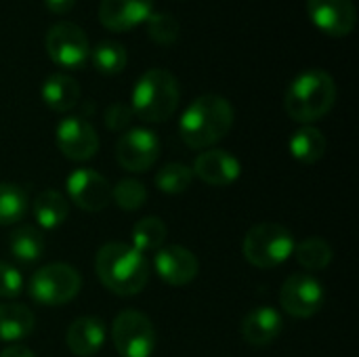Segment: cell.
Instances as JSON below:
<instances>
[{"mask_svg": "<svg viewBox=\"0 0 359 357\" xmlns=\"http://www.w3.org/2000/svg\"><path fill=\"white\" fill-rule=\"evenodd\" d=\"M95 269L101 284L118 297H135L149 282V263L137 248L109 242L95 257Z\"/></svg>", "mask_w": 359, "mask_h": 357, "instance_id": "1", "label": "cell"}, {"mask_svg": "<svg viewBox=\"0 0 359 357\" xmlns=\"http://www.w3.org/2000/svg\"><path fill=\"white\" fill-rule=\"evenodd\" d=\"M233 126V107L221 95H200L181 116L179 133L185 145L206 149L219 143Z\"/></svg>", "mask_w": 359, "mask_h": 357, "instance_id": "2", "label": "cell"}, {"mask_svg": "<svg viewBox=\"0 0 359 357\" xmlns=\"http://www.w3.org/2000/svg\"><path fill=\"white\" fill-rule=\"evenodd\" d=\"M337 101L334 78L324 69H307L299 74L286 90V112L292 120L311 124L324 118Z\"/></svg>", "mask_w": 359, "mask_h": 357, "instance_id": "3", "label": "cell"}, {"mask_svg": "<svg viewBox=\"0 0 359 357\" xmlns=\"http://www.w3.org/2000/svg\"><path fill=\"white\" fill-rule=\"evenodd\" d=\"M179 82L168 69H147L133 88V114L143 122H166L179 107Z\"/></svg>", "mask_w": 359, "mask_h": 357, "instance_id": "4", "label": "cell"}, {"mask_svg": "<svg viewBox=\"0 0 359 357\" xmlns=\"http://www.w3.org/2000/svg\"><path fill=\"white\" fill-rule=\"evenodd\" d=\"M246 261L259 269H271L282 265L294 252V236L278 223L255 225L242 244Z\"/></svg>", "mask_w": 359, "mask_h": 357, "instance_id": "5", "label": "cell"}, {"mask_svg": "<svg viewBox=\"0 0 359 357\" xmlns=\"http://www.w3.org/2000/svg\"><path fill=\"white\" fill-rule=\"evenodd\" d=\"M82 288V278L67 263H50L40 267L29 280V297L44 307H61L69 303Z\"/></svg>", "mask_w": 359, "mask_h": 357, "instance_id": "6", "label": "cell"}, {"mask_svg": "<svg viewBox=\"0 0 359 357\" xmlns=\"http://www.w3.org/2000/svg\"><path fill=\"white\" fill-rule=\"evenodd\" d=\"M111 341L122 357H149L156 349L158 337L145 314L126 309L118 314L111 324Z\"/></svg>", "mask_w": 359, "mask_h": 357, "instance_id": "7", "label": "cell"}, {"mask_svg": "<svg viewBox=\"0 0 359 357\" xmlns=\"http://www.w3.org/2000/svg\"><path fill=\"white\" fill-rule=\"evenodd\" d=\"M46 53L48 57L67 69H78L84 67V63L90 57V44L86 34L82 32L80 25L72 23V21H59L55 25L48 27L46 38Z\"/></svg>", "mask_w": 359, "mask_h": 357, "instance_id": "8", "label": "cell"}, {"mask_svg": "<svg viewBox=\"0 0 359 357\" xmlns=\"http://www.w3.org/2000/svg\"><path fill=\"white\" fill-rule=\"evenodd\" d=\"M324 301H326L324 286L307 274L290 276L280 290L282 309L299 320L316 316L324 307Z\"/></svg>", "mask_w": 359, "mask_h": 357, "instance_id": "9", "label": "cell"}, {"mask_svg": "<svg viewBox=\"0 0 359 357\" xmlns=\"http://www.w3.org/2000/svg\"><path fill=\"white\" fill-rule=\"evenodd\" d=\"M59 151L74 162H86L99 151V137L90 122L82 116H67L55 128Z\"/></svg>", "mask_w": 359, "mask_h": 357, "instance_id": "10", "label": "cell"}, {"mask_svg": "<svg viewBox=\"0 0 359 357\" xmlns=\"http://www.w3.org/2000/svg\"><path fill=\"white\" fill-rule=\"evenodd\" d=\"M160 156V141L156 133L147 128H130L126 130L116 145L118 164L128 173H145L149 170Z\"/></svg>", "mask_w": 359, "mask_h": 357, "instance_id": "11", "label": "cell"}, {"mask_svg": "<svg viewBox=\"0 0 359 357\" xmlns=\"http://www.w3.org/2000/svg\"><path fill=\"white\" fill-rule=\"evenodd\" d=\"M67 196L69 200L86 213L103 210L111 200V187L103 175L90 168H78L67 177Z\"/></svg>", "mask_w": 359, "mask_h": 357, "instance_id": "12", "label": "cell"}, {"mask_svg": "<svg viewBox=\"0 0 359 357\" xmlns=\"http://www.w3.org/2000/svg\"><path fill=\"white\" fill-rule=\"evenodd\" d=\"M307 15L320 32L334 38L351 34L358 21L351 0H307Z\"/></svg>", "mask_w": 359, "mask_h": 357, "instance_id": "13", "label": "cell"}, {"mask_svg": "<svg viewBox=\"0 0 359 357\" xmlns=\"http://www.w3.org/2000/svg\"><path fill=\"white\" fill-rule=\"evenodd\" d=\"M154 269L168 286H187L196 280L200 263L191 250L185 246H166L160 248L154 257Z\"/></svg>", "mask_w": 359, "mask_h": 357, "instance_id": "14", "label": "cell"}, {"mask_svg": "<svg viewBox=\"0 0 359 357\" xmlns=\"http://www.w3.org/2000/svg\"><path fill=\"white\" fill-rule=\"evenodd\" d=\"M154 13V0H101L99 21L111 32H128L145 23Z\"/></svg>", "mask_w": 359, "mask_h": 357, "instance_id": "15", "label": "cell"}, {"mask_svg": "<svg viewBox=\"0 0 359 357\" xmlns=\"http://www.w3.org/2000/svg\"><path fill=\"white\" fill-rule=\"evenodd\" d=\"M200 181L212 185V187H225L238 181L242 175V164L236 156L223 149H208L196 158L194 170Z\"/></svg>", "mask_w": 359, "mask_h": 357, "instance_id": "16", "label": "cell"}, {"mask_svg": "<svg viewBox=\"0 0 359 357\" xmlns=\"http://www.w3.org/2000/svg\"><path fill=\"white\" fill-rule=\"evenodd\" d=\"M65 341L74 356L93 357L105 343V326L95 316H82L69 324Z\"/></svg>", "mask_w": 359, "mask_h": 357, "instance_id": "17", "label": "cell"}, {"mask_svg": "<svg viewBox=\"0 0 359 357\" xmlns=\"http://www.w3.org/2000/svg\"><path fill=\"white\" fill-rule=\"evenodd\" d=\"M242 337L248 345L265 347L282 332V316L271 307H257L242 320Z\"/></svg>", "mask_w": 359, "mask_h": 357, "instance_id": "18", "label": "cell"}, {"mask_svg": "<svg viewBox=\"0 0 359 357\" xmlns=\"http://www.w3.org/2000/svg\"><path fill=\"white\" fill-rule=\"evenodd\" d=\"M80 99V86L78 82L67 74H50L42 84V101L53 112H69L78 105Z\"/></svg>", "mask_w": 359, "mask_h": 357, "instance_id": "19", "label": "cell"}, {"mask_svg": "<svg viewBox=\"0 0 359 357\" xmlns=\"http://www.w3.org/2000/svg\"><path fill=\"white\" fill-rule=\"evenodd\" d=\"M326 137L320 128L316 126H301L292 137H290V143H288V149L292 154L294 160L303 162V164H316L318 160L324 158L326 154Z\"/></svg>", "mask_w": 359, "mask_h": 357, "instance_id": "20", "label": "cell"}, {"mask_svg": "<svg viewBox=\"0 0 359 357\" xmlns=\"http://www.w3.org/2000/svg\"><path fill=\"white\" fill-rule=\"evenodd\" d=\"M36 326L34 314L23 305H0V341L15 343L32 335Z\"/></svg>", "mask_w": 359, "mask_h": 357, "instance_id": "21", "label": "cell"}, {"mask_svg": "<svg viewBox=\"0 0 359 357\" xmlns=\"http://www.w3.org/2000/svg\"><path fill=\"white\" fill-rule=\"evenodd\" d=\"M69 215V204L63 194L55 189H46L34 200V217L42 229H57Z\"/></svg>", "mask_w": 359, "mask_h": 357, "instance_id": "22", "label": "cell"}, {"mask_svg": "<svg viewBox=\"0 0 359 357\" xmlns=\"http://www.w3.org/2000/svg\"><path fill=\"white\" fill-rule=\"evenodd\" d=\"M8 250L19 263H36L44 255L42 234L32 225H21L8 236Z\"/></svg>", "mask_w": 359, "mask_h": 357, "instance_id": "23", "label": "cell"}, {"mask_svg": "<svg viewBox=\"0 0 359 357\" xmlns=\"http://www.w3.org/2000/svg\"><path fill=\"white\" fill-rule=\"evenodd\" d=\"M126 59H128L126 48L116 40H101L90 50V61H93L95 69L105 76L120 74L126 67Z\"/></svg>", "mask_w": 359, "mask_h": 357, "instance_id": "24", "label": "cell"}, {"mask_svg": "<svg viewBox=\"0 0 359 357\" xmlns=\"http://www.w3.org/2000/svg\"><path fill=\"white\" fill-rule=\"evenodd\" d=\"M294 257L301 267L307 271H320L326 269L332 263V248L326 240L322 238H307L301 244L294 246Z\"/></svg>", "mask_w": 359, "mask_h": 357, "instance_id": "25", "label": "cell"}, {"mask_svg": "<svg viewBox=\"0 0 359 357\" xmlns=\"http://www.w3.org/2000/svg\"><path fill=\"white\" fill-rule=\"evenodd\" d=\"M166 225L158 217H145L133 227V248L139 252H154L160 250L166 242Z\"/></svg>", "mask_w": 359, "mask_h": 357, "instance_id": "26", "label": "cell"}, {"mask_svg": "<svg viewBox=\"0 0 359 357\" xmlns=\"http://www.w3.org/2000/svg\"><path fill=\"white\" fill-rule=\"evenodd\" d=\"M27 194L15 183H0V225H13L25 217Z\"/></svg>", "mask_w": 359, "mask_h": 357, "instance_id": "27", "label": "cell"}, {"mask_svg": "<svg viewBox=\"0 0 359 357\" xmlns=\"http://www.w3.org/2000/svg\"><path fill=\"white\" fill-rule=\"evenodd\" d=\"M156 185L160 191L168 194V196H177V194H183L191 187V181H194V173L187 164H181V162H170L166 166H162L156 175Z\"/></svg>", "mask_w": 359, "mask_h": 357, "instance_id": "28", "label": "cell"}, {"mask_svg": "<svg viewBox=\"0 0 359 357\" xmlns=\"http://www.w3.org/2000/svg\"><path fill=\"white\" fill-rule=\"evenodd\" d=\"M111 198H114V202L122 210L133 213V210H139L141 206H145V202H147V189L137 179H122L111 189Z\"/></svg>", "mask_w": 359, "mask_h": 357, "instance_id": "29", "label": "cell"}, {"mask_svg": "<svg viewBox=\"0 0 359 357\" xmlns=\"http://www.w3.org/2000/svg\"><path fill=\"white\" fill-rule=\"evenodd\" d=\"M147 34L156 44L170 46L179 38V21L168 13H151L147 17Z\"/></svg>", "mask_w": 359, "mask_h": 357, "instance_id": "30", "label": "cell"}, {"mask_svg": "<svg viewBox=\"0 0 359 357\" xmlns=\"http://www.w3.org/2000/svg\"><path fill=\"white\" fill-rule=\"evenodd\" d=\"M23 290V278L17 267L0 261V299H15Z\"/></svg>", "mask_w": 359, "mask_h": 357, "instance_id": "31", "label": "cell"}, {"mask_svg": "<svg viewBox=\"0 0 359 357\" xmlns=\"http://www.w3.org/2000/svg\"><path fill=\"white\" fill-rule=\"evenodd\" d=\"M133 107L126 105V103H111L107 109H105V126L109 130H124L130 122H133Z\"/></svg>", "mask_w": 359, "mask_h": 357, "instance_id": "32", "label": "cell"}, {"mask_svg": "<svg viewBox=\"0 0 359 357\" xmlns=\"http://www.w3.org/2000/svg\"><path fill=\"white\" fill-rule=\"evenodd\" d=\"M74 4H76V0H44V6L50 13H57V15H63V13L72 11Z\"/></svg>", "mask_w": 359, "mask_h": 357, "instance_id": "33", "label": "cell"}, {"mask_svg": "<svg viewBox=\"0 0 359 357\" xmlns=\"http://www.w3.org/2000/svg\"><path fill=\"white\" fill-rule=\"evenodd\" d=\"M0 357H36L27 347H23V345H11V347H6Z\"/></svg>", "mask_w": 359, "mask_h": 357, "instance_id": "34", "label": "cell"}]
</instances>
